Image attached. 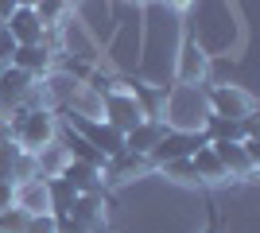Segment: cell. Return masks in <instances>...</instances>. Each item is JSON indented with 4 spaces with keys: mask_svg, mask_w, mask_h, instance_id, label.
<instances>
[{
    "mask_svg": "<svg viewBox=\"0 0 260 233\" xmlns=\"http://www.w3.org/2000/svg\"><path fill=\"white\" fill-rule=\"evenodd\" d=\"M27 218H31V214L20 210V206H4V210H0V233H23Z\"/></svg>",
    "mask_w": 260,
    "mask_h": 233,
    "instance_id": "17",
    "label": "cell"
},
{
    "mask_svg": "<svg viewBox=\"0 0 260 233\" xmlns=\"http://www.w3.org/2000/svg\"><path fill=\"white\" fill-rule=\"evenodd\" d=\"M190 163H194V171H198V179H225V171H221V159L214 155V148H198L194 155H190Z\"/></svg>",
    "mask_w": 260,
    "mask_h": 233,
    "instance_id": "15",
    "label": "cell"
},
{
    "mask_svg": "<svg viewBox=\"0 0 260 233\" xmlns=\"http://www.w3.org/2000/svg\"><path fill=\"white\" fill-rule=\"evenodd\" d=\"M4 27L12 31L16 43H43V20L35 16V8H23L20 4V8L4 20Z\"/></svg>",
    "mask_w": 260,
    "mask_h": 233,
    "instance_id": "8",
    "label": "cell"
},
{
    "mask_svg": "<svg viewBox=\"0 0 260 233\" xmlns=\"http://www.w3.org/2000/svg\"><path fill=\"white\" fill-rule=\"evenodd\" d=\"M12 206H20V210H27V214H51V206H47V187H43V175H35V179H23V183H16V198H12Z\"/></svg>",
    "mask_w": 260,
    "mask_h": 233,
    "instance_id": "10",
    "label": "cell"
},
{
    "mask_svg": "<svg viewBox=\"0 0 260 233\" xmlns=\"http://www.w3.org/2000/svg\"><path fill=\"white\" fill-rule=\"evenodd\" d=\"M58 175L74 187V194H101V167L82 163V159H66Z\"/></svg>",
    "mask_w": 260,
    "mask_h": 233,
    "instance_id": "6",
    "label": "cell"
},
{
    "mask_svg": "<svg viewBox=\"0 0 260 233\" xmlns=\"http://www.w3.org/2000/svg\"><path fill=\"white\" fill-rule=\"evenodd\" d=\"M43 187H47V206H51V214H70V206H74V187L66 183L62 175H51L43 179Z\"/></svg>",
    "mask_w": 260,
    "mask_h": 233,
    "instance_id": "13",
    "label": "cell"
},
{
    "mask_svg": "<svg viewBox=\"0 0 260 233\" xmlns=\"http://www.w3.org/2000/svg\"><path fill=\"white\" fill-rule=\"evenodd\" d=\"M0 70H4V62H0Z\"/></svg>",
    "mask_w": 260,
    "mask_h": 233,
    "instance_id": "22",
    "label": "cell"
},
{
    "mask_svg": "<svg viewBox=\"0 0 260 233\" xmlns=\"http://www.w3.org/2000/svg\"><path fill=\"white\" fill-rule=\"evenodd\" d=\"M70 124H78V132L86 136V140L98 148L105 159H113V155L124 152V132H117L109 121L101 124V121H89V117H78V113H74V117H70Z\"/></svg>",
    "mask_w": 260,
    "mask_h": 233,
    "instance_id": "3",
    "label": "cell"
},
{
    "mask_svg": "<svg viewBox=\"0 0 260 233\" xmlns=\"http://www.w3.org/2000/svg\"><path fill=\"white\" fill-rule=\"evenodd\" d=\"M206 233H221V229H217V214H210V229Z\"/></svg>",
    "mask_w": 260,
    "mask_h": 233,
    "instance_id": "21",
    "label": "cell"
},
{
    "mask_svg": "<svg viewBox=\"0 0 260 233\" xmlns=\"http://www.w3.org/2000/svg\"><path fill=\"white\" fill-rule=\"evenodd\" d=\"M8 66L23 70V74H43L51 66V51H47V43H16Z\"/></svg>",
    "mask_w": 260,
    "mask_h": 233,
    "instance_id": "9",
    "label": "cell"
},
{
    "mask_svg": "<svg viewBox=\"0 0 260 233\" xmlns=\"http://www.w3.org/2000/svg\"><path fill=\"white\" fill-rule=\"evenodd\" d=\"M27 93H31V74H23L16 66L0 70V105H20Z\"/></svg>",
    "mask_w": 260,
    "mask_h": 233,
    "instance_id": "11",
    "label": "cell"
},
{
    "mask_svg": "<svg viewBox=\"0 0 260 233\" xmlns=\"http://www.w3.org/2000/svg\"><path fill=\"white\" fill-rule=\"evenodd\" d=\"M140 121H148L140 109V101H136V93L132 97H124V93H113L109 97V124L117 128V132H128V128H136Z\"/></svg>",
    "mask_w": 260,
    "mask_h": 233,
    "instance_id": "7",
    "label": "cell"
},
{
    "mask_svg": "<svg viewBox=\"0 0 260 233\" xmlns=\"http://www.w3.org/2000/svg\"><path fill=\"white\" fill-rule=\"evenodd\" d=\"M23 233H58L54 229V214H31L27 225H23Z\"/></svg>",
    "mask_w": 260,
    "mask_h": 233,
    "instance_id": "19",
    "label": "cell"
},
{
    "mask_svg": "<svg viewBox=\"0 0 260 233\" xmlns=\"http://www.w3.org/2000/svg\"><path fill=\"white\" fill-rule=\"evenodd\" d=\"M163 171H167V175H175V179H183V183H198V171H194V163H190V159H167V163H163Z\"/></svg>",
    "mask_w": 260,
    "mask_h": 233,
    "instance_id": "18",
    "label": "cell"
},
{
    "mask_svg": "<svg viewBox=\"0 0 260 233\" xmlns=\"http://www.w3.org/2000/svg\"><path fill=\"white\" fill-rule=\"evenodd\" d=\"M206 132L198 128V132H186V128H163L159 144L148 152V159H155V163H167V159H190V155L198 152V148H206Z\"/></svg>",
    "mask_w": 260,
    "mask_h": 233,
    "instance_id": "2",
    "label": "cell"
},
{
    "mask_svg": "<svg viewBox=\"0 0 260 233\" xmlns=\"http://www.w3.org/2000/svg\"><path fill=\"white\" fill-rule=\"evenodd\" d=\"M101 214V194H78L74 206H70V218H78L82 225H93Z\"/></svg>",
    "mask_w": 260,
    "mask_h": 233,
    "instance_id": "16",
    "label": "cell"
},
{
    "mask_svg": "<svg viewBox=\"0 0 260 233\" xmlns=\"http://www.w3.org/2000/svg\"><path fill=\"white\" fill-rule=\"evenodd\" d=\"M159 136H163V124H155V121H140L136 128H128V132H124V152L148 155L155 144H159Z\"/></svg>",
    "mask_w": 260,
    "mask_h": 233,
    "instance_id": "12",
    "label": "cell"
},
{
    "mask_svg": "<svg viewBox=\"0 0 260 233\" xmlns=\"http://www.w3.org/2000/svg\"><path fill=\"white\" fill-rule=\"evenodd\" d=\"M210 148H214V155L221 159V171H225V175H252V171H256V163H252L249 152L241 148V140H210Z\"/></svg>",
    "mask_w": 260,
    "mask_h": 233,
    "instance_id": "5",
    "label": "cell"
},
{
    "mask_svg": "<svg viewBox=\"0 0 260 233\" xmlns=\"http://www.w3.org/2000/svg\"><path fill=\"white\" fill-rule=\"evenodd\" d=\"M12 136L20 140L23 152H43V148L54 140V117L43 113V109L20 105V109H16V121H12Z\"/></svg>",
    "mask_w": 260,
    "mask_h": 233,
    "instance_id": "1",
    "label": "cell"
},
{
    "mask_svg": "<svg viewBox=\"0 0 260 233\" xmlns=\"http://www.w3.org/2000/svg\"><path fill=\"white\" fill-rule=\"evenodd\" d=\"M62 140H66V155H70V159H82V163H93V167L109 163V159H105V155H101L93 144H89L82 132H66Z\"/></svg>",
    "mask_w": 260,
    "mask_h": 233,
    "instance_id": "14",
    "label": "cell"
},
{
    "mask_svg": "<svg viewBox=\"0 0 260 233\" xmlns=\"http://www.w3.org/2000/svg\"><path fill=\"white\" fill-rule=\"evenodd\" d=\"M206 101H210V113H214V117H237V121L252 117V97L241 86H214L206 93Z\"/></svg>",
    "mask_w": 260,
    "mask_h": 233,
    "instance_id": "4",
    "label": "cell"
},
{
    "mask_svg": "<svg viewBox=\"0 0 260 233\" xmlns=\"http://www.w3.org/2000/svg\"><path fill=\"white\" fill-rule=\"evenodd\" d=\"M12 51H16V39H12V31L0 23V62L8 66V58H12Z\"/></svg>",
    "mask_w": 260,
    "mask_h": 233,
    "instance_id": "20",
    "label": "cell"
}]
</instances>
